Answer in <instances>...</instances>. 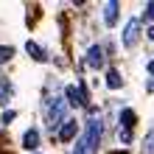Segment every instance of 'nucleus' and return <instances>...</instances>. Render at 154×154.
Returning a JSON list of instances; mask_svg holds the SVG:
<instances>
[{"instance_id":"12","label":"nucleus","mask_w":154,"mask_h":154,"mask_svg":"<svg viewBox=\"0 0 154 154\" xmlns=\"http://www.w3.org/2000/svg\"><path fill=\"white\" fill-rule=\"evenodd\" d=\"M123 84V79H121V73L118 70H106V87H112V90H118Z\"/></svg>"},{"instance_id":"6","label":"nucleus","mask_w":154,"mask_h":154,"mask_svg":"<svg viewBox=\"0 0 154 154\" xmlns=\"http://www.w3.org/2000/svg\"><path fill=\"white\" fill-rule=\"evenodd\" d=\"M76 132H79V123L73 121V118H67V121L56 129V137H59L62 143H67V140H73V137H76Z\"/></svg>"},{"instance_id":"5","label":"nucleus","mask_w":154,"mask_h":154,"mask_svg":"<svg viewBox=\"0 0 154 154\" xmlns=\"http://www.w3.org/2000/svg\"><path fill=\"white\" fill-rule=\"evenodd\" d=\"M104 53H106V51H104V45H93V48L87 51V59H84V62H87L90 67H95V70H98V67H104V62H106Z\"/></svg>"},{"instance_id":"13","label":"nucleus","mask_w":154,"mask_h":154,"mask_svg":"<svg viewBox=\"0 0 154 154\" xmlns=\"http://www.w3.org/2000/svg\"><path fill=\"white\" fill-rule=\"evenodd\" d=\"M11 56H14V48H11V45H0V65H6Z\"/></svg>"},{"instance_id":"14","label":"nucleus","mask_w":154,"mask_h":154,"mask_svg":"<svg viewBox=\"0 0 154 154\" xmlns=\"http://www.w3.org/2000/svg\"><path fill=\"white\" fill-rule=\"evenodd\" d=\"M143 154H154V129L146 134V140H143Z\"/></svg>"},{"instance_id":"18","label":"nucleus","mask_w":154,"mask_h":154,"mask_svg":"<svg viewBox=\"0 0 154 154\" xmlns=\"http://www.w3.org/2000/svg\"><path fill=\"white\" fill-rule=\"evenodd\" d=\"M146 70L151 73V79H154V59H149V65H146Z\"/></svg>"},{"instance_id":"19","label":"nucleus","mask_w":154,"mask_h":154,"mask_svg":"<svg viewBox=\"0 0 154 154\" xmlns=\"http://www.w3.org/2000/svg\"><path fill=\"white\" fill-rule=\"evenodd\" d=\"M146 90H149V93H154V79H151L149 84H146Z\"/></svg>"},{"instance_id":"4","label":"nucleus","mask_w":154,"mask_h":154,"mask_svg":"<svg viewBox=\"0 0 154 154\" xmlns=\"http://www.w3.org/2000/svg\"><path fill=\"white\" fill-rule=\"evenodd\" d=\"M140 28H143V23L137 20V17H132V20L123 25V45H126V48H134V45H137V39H140Z\"/></svg>"},{"instance_id":"7","label":"nucleus","mask_w":154,"mask_h":154,"mask_svg":"<svg viewBox=\"0 0 154 154\" xmlns=\"http://www.w3.org/2000/svg\"><path fill=\"white\" fill-rule=\"evenodd\" d=\"M118 8H121V3H118V0L104 3V23H106V25H115V23H118Z\"/></svg>"},{"instance_id":"1","label":"nucleus","mask_w":154,"mask_h":154,"mask_svg":"<svg viewBox=\"0 0 154 154\" xmlns=\"http://www.w3.org/2000/svg\"><path fill=\"white\" fill-rule=\"evenodd\" d=\"M101 134H104L101 115H90V121L84 126V134H81V140L76 143V151L73 154H95L98 143H101Z\"/></svg>"},{"instance_id":"15","label":"nucleus","mask_w":154,"mask_h":154,"mask_svg":"<svg viewBox=\"0 0 154 154\" xmlns=\"http://www.w3.org/2000/svg\"><path fill=\"white\" fill-rule=\"evenodd\" d=\"M14 118H17V112H14V109H6L3 115H0V123H3V126H8V123L14 121Z\"/></svg>"},{"instance_id":"21","label":"nucleus","mask_w":154,"mask_h":154,"mask_svg":"<svg viewBox=\"0 0 154 154\" xmlns=\"http://www.w3.org/2000/svg\"><path fill=\"white\" fill-rule=\"evenodd\" d=\"M34 154H39V151H34Z\"/></svg>"},{"instance_id":"16","label":"nucleus","mask_w":154,"mask_h":154,"mask_svg":"<svg viewBox=\"0 0 154 154\" xmlns=\"http://www.w3.org/2000/svg\"><path fill=\"white\" fill-rule=\"evenodd\" d=\"M121 140L123 143H132V132L129 129H121Z\"/></svg>"},{"instance_id":"20","label":"nucleus","mask_w":154,"mask_h":154,"mask_svg":"<svg viewBox=\"0 0 154 154\" xmlns=\"http://www.w3.org/2000/svg\"><path fill=\"white\" fill-rule=\"evenodd\" d=\"M149 39H154V25H151V28H149Z\"/></svg>"},{"instance_id":"2","label":"nucleus","mask_w":154,"mask_h":154,"mask_svg":"<svg viewBox=\"0 0 154 154\" xmlns=\"http://www.w3.org/2000/svg\"><path fill=\"white\" fill-rule=\"evenodd\" d=\"M45 121H48L51 132L59 129V126L67 121V104H65V98H56V95H53V98L45 101Z\"/></svg>"},{"instance_id":"8","label":"nucleus","mask_w":154,"mask_h":154,"mask_svg":"<svg viewBox=\"0 0 154 154\" xmlns=\"http://www.w3.org/2000/svg\"><path fill=\"white\" fill-rule=\"evenodd\" d=\"M23 146L28 149V151H37V146H39V132L37 129H28L23 134Z\"/></svg>"},{"instance_id":"9","label":"nucleus","mask_w":154,"mask_h":154,"mask_svg":"<svg viewBox=\"0 0 154 154\" xmlns=\"http://www.w3.org/2000/svg\"><path fill=\"white\" fill-rule=\"evenodd\" d=\"M11 93H14L11 81H8V79H0V104H8V98H11Z\"/></svg>"},{"instance_id":"17","label":"nucleus","mask_w":154,"mask_h":154,"mask_svg":"<svg viewBox=\"0 0 154 154\" xmlns=\"http://www.w3.org/2000/svg\"><path fill=\"white\" fill-rule=\"evenodd\" d=\"M146 17H149V20H154V3H146Z\"/></svg>"},{"instance_id":"11","label":"nucleus","mask_w":154,"mask_h":154,"mask_svg":"<svg viewBox=\"0 0 154 154\" xmlns=\"http://www.w3.org/2000/svg\"><path fill=\"white\" fill-rule=\"evenodd\" d=\"M25 51H28V53H31V56H34V59H37V62H45V59H48V56H45V51L39 48V45H37V42H31V39H28V42H25Z\"/></svg>"},{"instance_id":"3","label":"nucleus","mask_w":154,"mask_h":154,"mask_svg":"<svg viewBox=\"0 0 154 154\" xmlns=\"http://www.w3.org/2000/svg\"><path fill=\"white\" fill-rule=\"evenodd\" d=\"M65 104L67 106H84L87 104V93L81 84H67L65 87Z\"/></svg>"},{"instance_id":"10","label":"nucleus","mask_w":154,"mask_h":154,"mask_svg":"<svg viewBox=\"0 0 154 154\" xmlns=\"http://www.w3.org/2000/svg\"><path fill=\"white\" fill-rule=\"evenodd\" d=\"M134 121H137V115H134V109H121V126H123V129H129V132H132Z\"/></svg>"}]
</instances>
